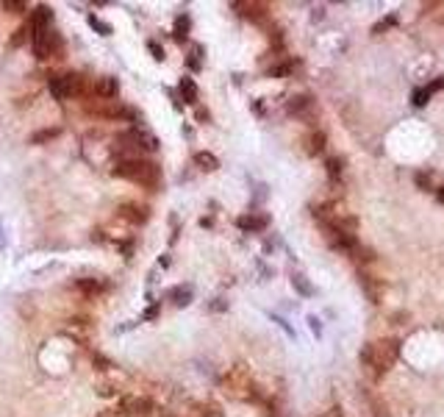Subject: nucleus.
I'll use <instances>...</instances> for the list:
<instances>
[{"instance_id":"1","label":"nucleus","mask_w":444,"mask_h":417,"mask_svg":"<svg viewBox=\"0 0 444 417\" xmlns=\"http://www.w3.org/2000/svg\"><path fill=\"white\" fill-rule=\"evenodd\" d=\"M397 359H400V340H394V337L367 342L364 351H361V362H364V367L372 379H383L394 367Z\"/></svg>"},{"instance_id":"2","label":"nucleus","mask_w":444,"mask_h":417,"mask_svg":"<svg viewBox=\"0 0 444 417\" xmlns=\"http://www.w3.org/2000/svg\"><path fill=\"white\" fill-rule=\"evenodd\" d=\"M111 173H114L117 178L133 181V184L148 187V190H156L161 184V167L156 161L142 159V156H136V159H117L114 167H111Z\"/></svg>"},{"instance_id":"3","label":"nucleus","mask_w":444,"mask_h":417,"mask_svg":"<svg viewBox=\"0 0 444 417\" xmlns=\"http://www.w3.org/2000/svg\"><path fill=\"white\" fill-rule=\"evenodd\" d=\"M222 389L231 398H239V401H248V404H264L267 406V401L261 395V386L253 381V376H250V370L245 364H239V367H233L231 373L222 376Z\"/></svg>"},{"instance_id":"4","label":"nucleus","mask_w":444,"mask_h":417,"mask_svg":"<svg viewBox=\"0 0 444 417\" xmlns=\"http://www.w3.org/2000/svg\"><path fill=\"white\" fill-rule=\"evenodd\" d=\"M156 148H159V139L139 129H128L114 136V156L117 159H136L142 151H156Z\"/></svg>"},{"instance_id":"5","label":"nucleus","mask_w":444,"mask_h":417,"mask_svg":"<svg viewBox=\"0 0 444 417\" xmlns=\"http://www.w3.org/2000/svg\"><path fill=\"white\" fill-rule=\"evenodd\" d=\"M48 87H50V95L56 97V100L89 97V84H87V78L81 72H62V75L56 72V75H50Z\"/></svg>"},{"instance_id":"6","label":"nucleus","mask_w":444,"mask_h":417,"mask_svg":"<svg viewBox=\"0 0 444 417\" xmlns=\"http://www.w3.org/2000/svg\"><path fill=\"white\" fill-rule=\"evenodd\" d=\"M31 48L36 62H50V59H64V39L56 28L45 31H31Z\"/></svg>"},{"instance_id":"7","label":"nucleus","mask_w":444,"mask_h":417,"mask_svg":"<svg viewBox=\"0 0 444 417\" xmlns=\"http://www.w3.org/2000/svg\"><path fill=\"white\" fill-rule=\"evenodd\" d=\"M84 112L92 114L97 120H131V123H139V114L131 109V106H123L120 100H84Z\"/></svg>"},{"instance_id":"8","label":"nucleus","mask_w":444,"mask_h":417,"mask_svg":"<svg viewBox=\"0 0 444 417\" xmlns=\"http://www.w3.org/2000/svg\"><path fill=\"white\" fill-rule=\"evenodd\" d=\"M117 415H123V417H150L153 415V401H150V398H142V395H126V398L120 401Z\"/></svg>"},{"instance_id":"9","label":"nucleus","mask_w":444,"mask_h":417,"mask_svg":"<svg viewBox=\"0 0 444 417\" xmlns=\"http://www.w3.org/2000/svg\"><path fill=\"white\" fill-rule=\"evenodd\" d=\"M117 217L126 220L131 225H145L150 220V209L145 203H136V200H126L117 206Z\"/></svg>"},{"instance_id":"10","label":"nucleus","mask_w":444,"mask_h":417,"mask_svg":"<svg viewBox=\"0 0 444 417\" xmlns=\"http://www.w3.org/2000/svg\"><path fill=\"white\" fill-rule=\"evenodd\" d=\"M117 95H120V84L111 75H100L95 78V84H89V97L95 100H117Z\"/></svg>"},{"instance_id":"11","label":"nucleus","mask_w":444,"mask_h":417,"mask_svg":"<svg viewBox=\"0 0 444 417\" xmlns=\"http://www.w3.org/2000/svg\"><path fill=\"white\" fill-rule=\"evenodd\" d=\"M231 9L253 23H264L270 17V6L267 3H255V0H239V3H231Z\"/></svg>"},{"instance_id":"12","label":"nucleus","mask_w":444,"mask_h":417,"mask_svg":"<svg viewBox=\"0 0 444 417\" xmlns=\"http://www.w3.org/2000/svg\"><path fill=\"white\" fill-rule=\"evenodd\" d=\"M31 31H45V28H53V9L39 3L31 11V23H28Z\"/></svg>"},{"instance_id":"13","label":"nucleus","mask_w":444,"mask_h":417,"mask_svg":"<svg viewBox=\"0 0 444 417\" xmlns=\"http://www.w3.org/2000/svg\"><path fill=\"white\" fill-rule=\"evenodd\" d=\"M325 145H328L325 131L314 129L311 134L303 136V151H306V156H322V153H325Z\"/></svg>"},{"instance_id":"14","label":"nucleus","mask_w":444,"mask_h":417,"mask_svg":"<svg viewBox=\"0 0 444 417\" xmlns=\"http://www.w3.org/2000/svg\"><path fill=\"white\" fill-rule=\"evenodd\" d=\"M75 289L81 295H87V298H97V295H103L109 289V281L106 278H75Z\"/></svg>"},{"instance_id":"15","label":"nucleus","mask_w":444,"mask_h":417,"mask_svg":"<svg viewBox=\"0 0 444 417\" xmlns=\"http://www.w3.org/2000/svg\"><path fill=\"white\" fill-rule=\"evenodd\" d=\"M236 225L242 231H248V234H258V231H264L270 225V215H242L236 220Z\"/></svg>"},{"instance_id":"16","label":"nucleus","mask_w":444,"mask_h":417,"mask_svg":"<svg viewBox=\"0 0 444 417\" xmlns=\"http://www.w3.org/2000/svg\"><path fill=\"white\" fill-rule=\"evenodd\" d=\"M361 287H364V292L370 295V300L372 303H381L383 298V284L375 278V276H370V273H361Z\"/></svg>"},{"instance_id":"17","label":"nucleus","mask_w":444,"mask_h":417,"mask_svg":"<svg viewBox=\"0 0 444 417\" xmlns=\"http://www.w3.org/2000/svg\"><path fill=\"white\" fill-rule=\"evenodd\" d=\"M311 106H314V97L311 95H294L289 103H286V112H289V114H294V117H303Z\"/></svg>"},{"instance_id":"18","label":"nucleus","mask_w":444,"mask_h":417,"mask_svg":"<svg viewBox=\"0 0 444 417\" xmlns=\"http://www.w3.org/2000/svg\"><path fill=\"white\" fill-rule=\"evenodd\" d=\"M178 95H181V100H184V103H189V106H194V103H197V95H200V92H197V84H194V78H189V75H187V78H181V81H178Z\"/></svg>"},{"instance_id":"19","label":"nucleus","mask_w":444,"mask_h":417,"mask_svg":"<svg viewBox=\"0 0 444 417\" xmlns=\"http://www.w3.org/2000/svg\"><path fill=\"white\" fill-rule=\"evenodd\" d=\"M64 134L62 126H50V129H39L31 134V145H48V142H53V139H59Z\"/></svg>"},{"instance_id":"20","label":"nucleus","mask_w":444,"mask_h":417,"mask_svg":"<svg viewBox=\"0 0 444 417\" xmlns=\"http://www.w3.org/2000/svg\"><path fill=\"white\" fill-rule=\"evenodd\" d=\"M194 167H200L203 173H214V170H220V159L209 151H200V153H194Z\"/></svg>"},{"instance_id":"21","label":"nucleus","mask_w":444,"mask_h":417,"mask_svg":"<svg viewBox=\"0 0 444 417\" xmlns=\"http://www.w3.org/2000/svg\"><path fill=\"white\" fill-rule=\"evenodd\" d=\"M189 31H192L189 14H178V17H175V26H172V36H175V42H187V39H189Z\"/></svg>"},{"instance_id":"22","label":"nucleus","mask_w":444,"mask_h":417,"mask_svg":"<svg viewBox=\"0 0 444 417\" xmlns=\"http://www.w3.org/2000/svg\"><path fill=\"white\" fill-rule=\"evenodd\" d=\"M167 298L175 303V306H187L192 300V287H187V284H181V287H172L170 292H167Z\"/></svg>"},{"instance_id":"23","label":"nucleus","mask_w":444,"mask_h":417,"mask_svg":"<svg viewBox=\"0 0 444 417\" xmlns=\"http://www.w3.org/2000/svg\"><path fill=\"white\" fill-rule=\"evenodd\" d=\"M294 67H297L294 59H284V62H278V65L267 67V75H270V78H286V75H292Z\"/></svg>"},{"instance_id":"24","label":"nucleus","mask_w":444,"mask_h":417,"mask_svg":"<svg viewBox=\"0 0 444 417\" xmlns=\"http://www.w3.org/2000/svg\"><path fill=\"white\" fill-rule=\"evenodd\" d=\"M325 170H328V175L333 181H339L342 178V170H345V159L342 156H331V159L325 161Z\"/></svg>"},{"instance_id":"25","label":"nucleus","mask_w":444,"mask_h":417,"mask_svg":"<svg viewBox=\"0 0 444 417\" xmlns=\"http://www.w3.org/2000/svg\"><path fill=\"white\" fill-rule=\"evenodd\" d=\"M87 23H89V28H92V31H97L100 36H111V31H114L109 23H103V20H100V17H95V14H89V17H87Z\"/></svg>"},{"instance_id":"26","label":"nucleus","mask_w":444,"mask_h":417,"mask_svg":"<svg viewBox=\"0 0 444 417\" xmlns=\"http://www.w3.org/2000/svg\"><path fill=\"white\" fill-rule=\"evenodd\" d=\"M28 39H31V28H28V26H20L17 31L11 33V39H9V42H11L14 48H23Z\"/></svg>"},{"instance_id":"27","label":"nucleus","mask_w":444,"mask_h":417,"mask_svg":"<svg viewBox=\"0 0 444 417\" xmlns=\"http://www.w3.org/2000/svg\"><path fill=\"white\" fill-rule=\"evenodd\" d=\"M414 181H416V187L419 190H425V193H433V175L425 170V173H416L414 175Z\"/></svg>"},{"instance_id":"28","label":"nucleus","mask_w":444,"mask_h":417,"mask_svg":"<svg viewBox=\"0 0 444 417\" xmlns=\"http://www.w3.org/2000/svg\"><path fill=\"white\" fill-rule=\"evenodd\" d=\"M3 9L9 14H28V3H23V0H6Z\"/></svg>"},{"instance_id":"29","label":"nucleus","mask_w":444,"mask_h":417,"mask_svg":"<svg viewBox=\"0 0 444 417\" xmlns=\"http://www.w3.org/2000/svg\"><path fill=\"white\" fill-rule=\"evenodd\" d=\"M92 364H95V370L100 373H109L114 364H111V359H106V356H100V353H92Z\"/></svg>"},{"instance_id":"30","label":"nucleus","mask_w":444,"mask_h":417,"mask_svg":"<svg viewBox=\"0 0 444 417\" xmlns=\"http://www.w3.org/2000/svg\"><path fill=\"white\" fill-rule=\"evenodd\" d=\"M148 48H150V53H153L156 62H164V48H161L156 39H148Z\"/></svg>"},{"instance_id":"31","label":"nucleus","mask_w":444,"mask_h":417,"mask_svg":"<svg viewBox=\"0 0 444 417\" xmlns=\"http://www.w3.org/2000/svg\"><path fill=\"white\" fill-rule=\"evenodd\" d=\"M439 90H444V78H436L433 84H428V87H425V92H428V95H433V92H439Z\"/></svg>"},{"instance_id":"32","label":"nucleus","mask_w":444,"mask_h":417,"mask_svg":"<svg viewBox=\"0 0 444 417\" xmlns=\"http://www.w3.org/2000/svg\"><path fill=\"white\" fill-rule=\"evenodd\" d=\"M97 395H103V398H111V395H117V389H114L111 384H106V386L100 384V386H97Z\"/></svg>"},{"instance_id":"33","label":"nucleus","mask_w":444,"mask_h":417,"mask_svg":"<svg viewBox=\"0 0 444 417\" xmlns=\"http://www.w3.org/2000/svg\"><path fill=\"white\" fill-rule=\"evenodd\" d=\"M159 318V303H153L150 309H145V320H156Z\"/></svg>"},{"instance_id":"34","label":"nucleus","mask_w":444,"mask_h":417,"mask_svg":"<svg viewBox=\"0 0 444 417\" xmlns=\"http://www.w3.org/2000/svg\"><path fill=\"white\" fill-rule=\"evenodd\" d=\"M187 67H192V70H200V59H197V56H187Z\"/></svg>"},{"instance_id":"35","label":"nucleus","mask_w":444,"mask_h":417,"mask_svg":"<svg viewBox=\"0 0 444 417\" xmlns=\"http://www.w3.org/2000/svg\"><path fill=\"white\" fill-rule=\"evenodd\" d=\"M197 120H200V123H209V112H206V109H197Z\"/></svg>"},{"instance_id":"36","label":"nucleus","mask_w":444,"mask_h":417,"mask_svg":"<svg viewBox=\"0 0 444 417\" xmlns=\"http://www.w3.org/2000/svg\"><path fill=\"white\" fill-rule=\"evenodd\" d=\"M97 417H120V415H117L114 409H103V412H100V415H97Z\"/></svg>"},{"instance_id":"37","label":"nucleus","mask_w":444,"mask_h":417,"mask_svg":"<svg viewBox=\"0 0 444 417\" xmlns=\"http://www.w3.org/2000/svg\"><path fill=\"white\" fill-rule=\"evenodd\" d=\"M170 261H172V259H170V254H164V256H161V267H170Z\"/></svg>"},{"instance_id":"38","label":"nucleus","mask_w":444,"mask_h":417,"mask_svg":"<svg viewBox=\"0 0 444 417\" xmlns=\"http://www.w3.org/2000/svg\"><path fill=\"white\" fill-rule=\"evenodd\" d=\"M436 197H439V200H442V203H444V184H442V187H439V190H436Z\"/></svg>"}]
</instances>
